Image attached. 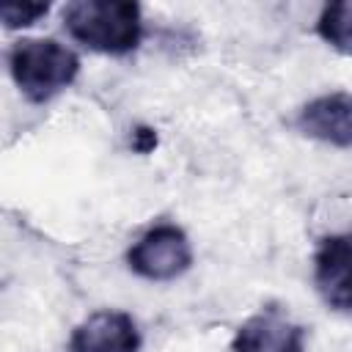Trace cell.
Returning <instances> with one entry per match:
<instances>
[{"instance_id": "1", "label": "cell", "mask_w": 352, "mask_h": 352, "mask_svg": "<svg viewBox=\"0 0 352 352\" xmlns=\"http://www.w3.org/2000/svg\"><path fill=\"white\" fill-rule=\"evenodd\" d=\"M63 30L91 52L124 58L143 41V11L132 0H74L63 8Z\"/></svg>"}, {"instance_id": "2", "label": "cell", "mask_w": 352, "mask_h": 352, "mask_svg": "<svg viewBox=\"0 0 352 352\" xmlns=\"http://www.w3.org/2000/svg\"><path fill=\"white\" fill-rule=\"evenodd\" d=\"M8 72L28 102L44 104L77 80L80 58L55 38L25 36L8 50Z\"/></svg>"}, {"instance_id": "3", "label": "cell", "mask_w": 352, "mask_h": 352, "mask_svg": "<svg viewBox=\"0 0 352 352\" xmlns=\"http://www.w3.org/2000/svg\"><path fill=\"white\" fill-rule=\"evenodd\" d=\"M126 267L143 280L168 283L192 267V245L176 223H157L129 245Z\"/></svg>"}, {"instance_id": "4", "label": "cell", "mask_w": 352, "mask_h": 352, "mask_svg": "<svg viewBox=\"0 0 352 352\" xmlns=\"http://www.w3.org/2000/svg\"><path fill=\"white\" fill-rule=\"evenodd\" d=\"M140 344L143 338L132 314L99 308L72 330L66 352H140Z\"/></svg>"}, {"instance_id": "5", "label": "cell", "mask_w": 352, "mask_h": 352, "mask_svg": "<svg viewBox=\"0 0 352 352\" xmlns=\"http://www.w3.org/2000/svg\"><path fill=\"white\" fill-rule=\"evenodd\" d=\"M294 126L319 143L346 151L352 146V96L349 91H330L311 102H305L297 116Z\"/></svg>"}, {"instance_id": "6", "label": "cell", "mask_w": 352, "mask_h": 352, "mask_svg": "<svg viewBox=\"0 0 352 352\" xmlns=\"http://www.w3.org/2000/svg\"><path fill=\"white\" fill-rule=\"evenodd\" d=\"M231 352H305V327L278 308H264L236 327Z\"/></svg>"}, {"instance_id": "7", "label": "cell", "mask_w": 352, "mask_h": 352, "mask_svg": "<svg viewBox=\"0 0 352 352\" xmlns=\"http://www.w3.org/2000/svg\"><path fill=\"white\" fill-rule=\"evenodd\" d=\"M349 264H352V239L349 234H327L319 239L314 250V283L327 308L338 314H349L352 286H349Z\"/></svg>"}, {"instance_id": "8", "label": "cell", "mask_w": 352, "mask_h": 352, "mask_svg": "<svg viewBox=\"0 0 352 352\" xmlns=\"http://www.w3.org/2000/svg\"><path fill=\"white\" fill-rule=\"evenodd\" d=\"M314 30L324 44H330L341 55H349L352 52V3L349 0L327 3L319 14Z\"/></svg>"}, {"instance_id": "9", "label": "cell", "mask_w": 352, "mask_h": 352, "mask_svg": "<svg viewBox=\"0 0 352 352\" xmlns=\"http://www.w3.org/2000/svg\"><path fill=\"white\" fill-rule=\"evenodd\" d=\"M50 14V3L36 0H0V25L6 30H25Z\"/></svg>"}, {"instance_id": "10", "label": "cell", "mask_w": 352, "mask_h": 352, "mask_svg": "<svg viewBox=\"0 0 352 352\" xmlns=\"http://www.w3.org/2000/svg\"><path fill=\"white\" fill-rule=\"evenodd\" d=\"M129 146H132V151H138V154H151L154 148H157V129H151V126H135L132 129V135H129Z\"/></svg>"}]
</instances>
